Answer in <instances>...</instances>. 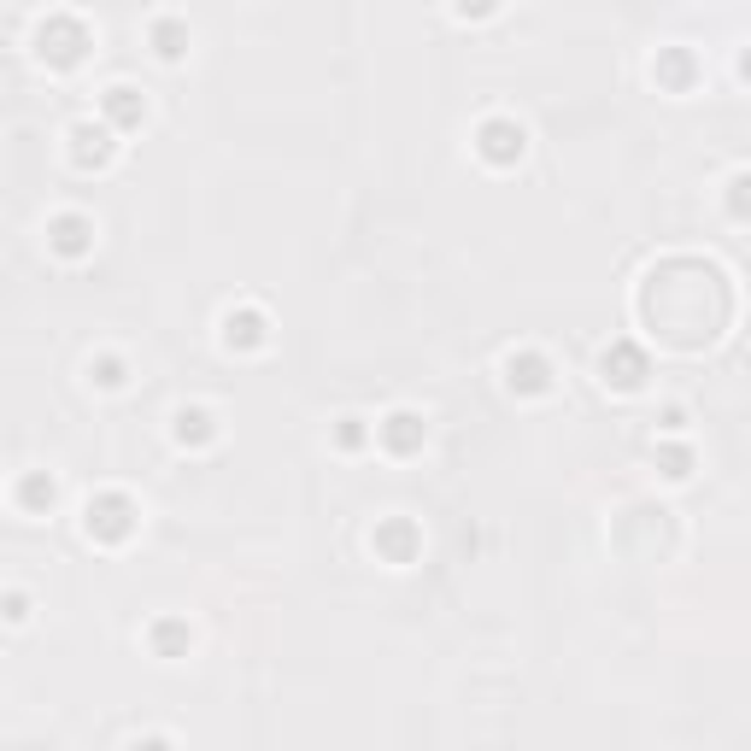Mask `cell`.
<instances>
[{
	"label": "cell",
	"mask_w": 751,
	"mask_h": 751,
	"mask_svg": "<svg viewBox=\"0 0 751 751\" xmlns=\"http://www.w3.org/2000/svg\"><path fill=\"white\" fill-rule=\"evenodd\" d=\"M130 529H135V505L124 499V493H100V499H89V534H100V540H124Z\"/></svg>",
	"instance_id": "1"
},
{
	"label": "cell",
	"mask_w": 751,
	"mask_h": 751,
	"mask_svg": "<svg viewBox=\"0 0 751 751\" xmlns=\"http://www.w3.org/2000/svg\"><path fill=\"white\" fill-rule=\"evenodd\" d=\"M423 435H429V429H423V417H417V411H394V417H382V423H376V441L388 446V452H417Z\"/></svg>",
	"instance_id": "2"
},
{
	"label": "cell",
	"mask_w": 751,
	"mask_h": 751,
	"mask_svg": "<svg viewBox=\"0 0 751 751\" xmlns=\"http://www.w3.org/2000/svg\"><path fill=\"white\" fill-rule=\"evenodd\" d=\"M47 241L65 253V259H83L94 247V223L89 218H77V212H65V218H53L47 223Z\"/></svg>",
	"instance_id": "3"
},
{
	"label": "cell",
	"mask_w": 751,
	"mask_h": 751,
	"mask_svg": "<svg viewBox=\"0 0 751 751\" xmlns=\"http://www.w3.org/2000/svg\"><path fill=\"white\" fill-rule=\"evenodd\" d=\"M505 382H511L517 394H546L552 370H546V358H534V353H511L505 358Z\"/></svg>",
	"instance_id": "4"
},
{
	"label": "cell",
	"mask_w": 751,
	"mask_h": 751,
	"mask_svg": "<svg viewBox=\"0 0 751 751\" xmlns=\"http://www.w3.org/2000/svg\"><path fill=\"white\" fill-rule=\"evenodd\" d=\"M482 153L493 159V165H511V159H523V130H517V124H505V118L482 124Z\"/></svg>",
	"instance_id": "5"
},
{
	"label": "cell",
	"mask_w": 751,
	"mask_h": 751,
	"mask_svg": "<svg viewBox=\"0 0 751 751\" xmlns=\"http://www.w3.org/2000/svg\"><path fill=\"white\" fill-rule=\"evenodd\" d=\"M223 341H229V347H259V341H265V317H259V311H241V317L229 311V317H223Z\"/></svg>",
	"instance_id": "6"
},
{
	"label": "cell",
	"mask_w": 751,
	"mask_h": 751,
	"mask_svg": "<svg viewBox=\"0 0 751 751\" xmlns=\"http://www.w3.org/2000/svg\"><path fill=\"white\" fill-rule=\"evenodd\" d=\"M218 435V423H212V411H200V405H182L177 411V441H212Z\"/></svg>",
	"instance_id": "7"
},
{
	"label": "cell",
	"mask_w": 751,
	"mask_h": 751,
	"mask_svg": "<svg viewBox=\"0 0 751 751\" xmlns=\"http://www.w3.org/2000/svg\"><path fill=\"white\" fill-rule=\"evenodd\" d=\"M53 493H59V487H53V476H42V470L18 482V499H24V511H47V505H53Z\"/></svg>",
	"instance_id": "8"
},
{
	"label": "cell",
	"mask_w": 751,
	"mask_h": 751,
	"mask_svg": "<svg viewBox=\"0 0 751 751\" xmlns=\"http://www.w3.org/2000/svg\"><path fill=\"white\" fill-rule=\"evenodd\" d=\"M411 540H417V529H411V523H388V529H376V546H394V558H405V552H411Z\"/></svg>",
	"instance_id": "9"
},
{
	"label": "cell",
	"mask_w": 751,
	"mask_h": 751,
	"mask_svg": "<svg viewBox=\"0 0 751 751\" xmlns=\"http://www.w3.org/2000/svg\"><path fill=\"white\" fill-rule=\"evenodd\" d=\"M89 376L100 382V388H124V364H118V358H100V364H89Z\"/></svg>",
	"instance_id": "10"
},
{
	"label": "cell",
	"mask_w": 751,
	"mask_h": 751,
	"mask_svg": "<svg viewBox=\"0 0 751 751\" xmlns=\"http://www.w3.org/2000/svg\"><path fill=\"white\" fill-rule=\"evenodd\" d=\"M153 640H159V646H165V652H177V646H188V640H194V634H188V628H182V622H159V628H153Z\"/></svg>",
	"instance_id": "11"
},
{
	"label": "cell",
	"mask_w": 751,
	"mask_h": 751,
	"mask_svg": "<svg viewBox=\"0 0 751 751\" xmlns=\"http://www.w3.org/2000/svg\"><path fill=\"white\" fill-rule=\"evenodd\" d=\"M112 112H118L124 124H135V118H141V100H135V89H112Z\"/></svg>",
	"instance_id": "12"
},
{
	"label": "cell",
	"mask_w": 751,
	"mask_h": 751,
	"mask_svg": "<svg viewBox=\"0 0 751 751\" xmlns=\"http://www.w3.org/2000/svg\"><path fill=\"white\" fill-rule=\"evenodd\" d=\"M335 441H341V446H358V441H364V417H341Z\"/></svg>",
	"instance_id": "13"
},
{
	"label": "cell",
	"mask_w": 751,
	"mask_h": 751,
	"mask_svg": "<svg viewBox=\"0 0 751 751\" xmlns=\"http://www.w3.org/2000/svg\"><path fill=\"white\" fill-rule=\"evenodd\" d=\"M0 605H6V617H12V622H24V593H6Z\"/></svg>",
	"instance_id": "14"
},
{
	"label": "cell",
	"mask_w": 751,
	"mask_h": 751,
	"mask_svg": "<svg viewBox=\"0 0 751 751\" xmlns=\"http://www.w3.org/2000/svg\"><path fill=\"white\" fill-rule=\"evenodd\" d=\"M135 751H171V740H135Z\"/></svg>",
	"instance_id": "15"
}]
</instances>
